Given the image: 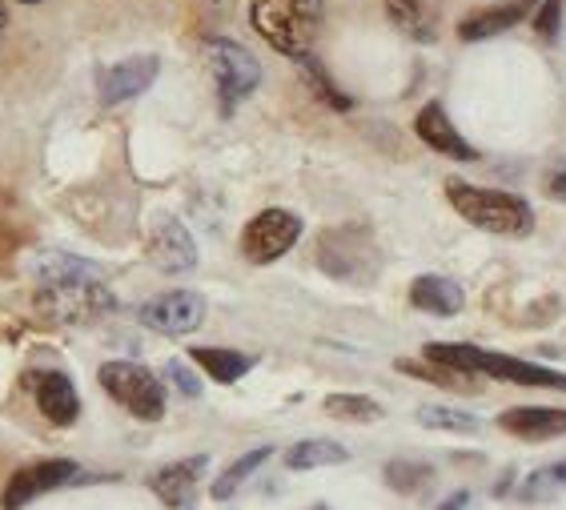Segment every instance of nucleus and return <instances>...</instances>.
I'll list each match as a JSON object with an SVG mask.
<instances>
[{
	"instance_id": "nucleus-1",
	"label": "nucleus",
	"mask_w": 566,
	"mask_h": 510,
	"mask_svg": "<svg viewBox=\"0 0 566 510\" xmlns=\"http://www.w3.org/2000/svg\"><path fill=\"white\" fill-rule=\"evenodd\" d=\"M29 270H33L36 285H41V305L61 322L85 326V322H97L101 314L113 310L109 285L101 282V273L88 261L73 258V253L44 250L36 253Z\"/></svg>"
},
{
	"instance_id": "nucleus-2",
	"label": "nucleus",
	"mask_w": 566,
	"mask_h": 510,
	"mask_svg": "<svg viewBox=\"0 0 566 510\" xmlns=\"http://www.w3.org/2000/svg\"><path fill=\"white\" fill-rule=\"evenodd\" d=\"M426 362L458 370V374H491V378L514 382V386H543V391H566V374L546 370L538 362L511 358V354H494V350L462 346V342H430L426 346Z\"/></svg>"
},
{
	"instance_id": "nucleus-3",
	"label": "nucleus",
	"mask_w": 566,
	"mask_h": 510,
	"mask_svg": "<svg viewBox=\"0 0 566 510\" xmlns=\"http://www.w3.org/2000/svg\"><path fill=\"white\" fill-rule=\"evenodd\" d=\"M250 21L282 56L305 61L322 33L326 4L322 0H253Z\"/></svg>"
},
{
	"instance_id": "nucleus-4",
	"label": "nucleus",
	"mask_w": 566,
	"mask_h": 510,
	"mask_svg": "<svg viewBox=\"0 0 566 510\" xmlns=\"http://www.w3.org/2000/svg\"><path fill=\"white\" fill-rule=\"evenodd\" d=\"M450 206L470 221V226L486 229V233H502V238H526L534 229V209L523 197L502 194V189H482L470 181H447Z\"/></svg>"
},
{
	"instance_id": "nucleus-5",
	"label": "nucleus",
	"mask_w": 566,
	"mask_h": 510,
	"mask_svg": "<svg viewBox=\"0 0 566 510\" xmlns=\"http://www.w3.org/2000/svg\"><path fill=\"white\" fill-rule=\"evenodd\" d=\"M317 266H322L329 278H338V282L370 285L381 270V258L366 229L342 226V229H326V233H322V241H317Z\"/></svg>"
},
{
	"instance_id": "nucleus-6",
	"label": "nucleus",
	"mask_w": 566,
	"mask_h": 510,
	"mask_svg": "<svg viewBox=\"0 0 566 510\" xmlns=\"http://www.w3.org/2000/svg\"><path fill=\"white\" fill-rule=\"evenodd\" d=\"M101 386L113 402H120L133 418L142 423H157L165 414V386L153 370L137 366V362H105L101 366Z\"/></svg>"
},
{
	"instance_id": "nucleus-7",
	"label": "nucleus",
	"mask_w": 566,
	"mask_h": 510,
	"mask_svg": "<svg viewBox=\"0 0 566 510\" xmlns=\"http://www.w3.org/2000/svg\"><path fill=\"white\" fill-rule=\"evenodd\" d=\"M209 65H213V81H218V93H221V110L233 113L238 101H245L253 89L262 85V65H258V56L250 49H241L238 41H209Z\"/></svg>"
},
{
	"instance_id": "nucleus-8",
	"label": "nucleus",
	"mask_w": 566,
	"mask_h": 510,
	"mask_svg": "<svg viewBox=\"0 0 566 510\" xmlns=\"http://www.w3.org/2000/svg\"><path fill=\"white\" fill-rule=\"evenodd\" d=\"M297 238H302V218L297 214H290V209H265L241 233V253L253 266H270V261L294 250Z\"/></svg>"
},
{
	"instance_id": "nucleus-9",
	"label": "nucleus",
	"mask_w": 566,
	"mask_h": 510,
	"mask_svg": "<svg viewBox=\"0 0 566 510\" xmlns=\"http://www.w3.org/2000/svg\"><path fill=\"white\" fill-rule=\"evenodd\" d=\"M137 318H142V326L157 330V334H169V337L193 334V330L206 322V298L193 290L161 293V298L145 302Z\"/></svg>"
},
{
	"instance_id": "nucleus-10",
	"label": "nucleus",
	"mask_w": 566,
	"mask_h": 510,
	"mask_svg": "<svg viewBox=\"0 0 566 510\" xmlns=\"http://www.w3.org/2000/svg\"><path fill=\"white\" fill-rule=\"evenodd\" d=\"M69 478H76V462L69 458H44V462H29L17 475L4 482V495H0V507L4 510H21L33 499L49 495V490L65 487Z\"/></svg>"
},
{
	"instance_id": "nucleus-11",
	"label": "nucleus",
	"mask_w": 566,
	"mask_h": 510,
	"mask_svg": "<svg viewBox=\"0 0 566 510\" xmlns=\"http://www.w3.org/2000/svg\"><path fill=\"white\" fill-rule=\"evenodd\" d=\"M157 56H125L113 69L101 73V101L105 105H120V101L142 97L145 89L157 81Z\"/></svg>"
},
{
	"instance_id": "nucleus-12",
	"label": "nucleus",
	"mask_w": 566,
	"mask_h": 510,
	"mask_svg": "<svg viewBox=\"0 0 566 510\" xmlns=\"http://www.w3.org/2000/svg\"><path fill=\"white\" fill-rule=\"evenodd\" d=\"M149 258L157 270L165 273H186L197 266V246L189 238V229L174 218H161L153 226V238H149Z\"/></svg>"
},
{
	"instance_id": "nucleus-13",
	"label": "nucleus",
	"mask_w": 566,
	"mask_h": 510,
	"mask_svg": "<svg viewBox=\"0 0 566 510\" xmlns=\"http://www.w3.org/2000/svg\"><path fill=\"white\" fill-rule=\"evenodd\" d=\"M415 133L434 153H442V157H454V162H474V157H479V153H474V145H470L467 137L454 129V125H450L447 110H442L438 101H430V105H426V110L415 117Z\"/></svg>"
},
{
	"instance_id": "nucleus-14",
	"label": "nucleus",
	"mask_w": 566,
	"mask_h": 510,
	"mask_svg": "<svg viewBox=\"0 0 566 510\" xmlns=\"http://www.w3.org/2000/svg\"><path fill=\"white\" fill-rule=\"evenodd\" d=\"M499 426L506 435L526 438V443H546V438L566 435V410L555 406H514L499 414Z\"/></svg>"
},
{
	"instance_id": "nucleus-15",
	"label": "nucleus",
	"mask_w": 566,
	"mask_h": 510,
	"mask_svg": "<svg viewBox=\"0 0 566 510\" xmlns=\"http://www.w3.org/2000/svg\"><path fill=\"white\" fill-rule=\"evenodd\" d=\"M33 382V398L41 406V414L49 423L56 426H69L76 423V414H81V398H76L73 382L65 374H56V370H41V374H29Z\"/></svg>"
},
{
	"instance_id": "nucleus-16",
	"label": "nucleus",
	"mask_w": 566,
	"mask_h": 510,
	"mask_svg": "<svg viewBox=\"0 0 566 510\" xmlns=\"http://www.w3.org/2000/svg\"><path fill=\"white\" fill-rule=\"evenodd\" d=\"M390 21L402 29L410 41L434 44L442 29V0H386Z\"/></svg>"
},
{
	"instance_id": "nucleus-17",
	"label": "nucleus",
	"mask_w": 566,
	"mask_h": 510,
	"mask_svg": "<svg viewBox=\"0 0 566 510\" xmlns=\"http://www.w3.org/2000/svg\"><path fill=\"white\" fill-rule=\"evenodd\" d=\"M531 9H534V0H506V4H494V9H479L474 17H467V21L458 24V37H462V41H470V44L491 41V37L514 29V24L523 21Z\"/></svg>"
},
{
	"instance_id": "nucleus-18",
	"label": "nucleus",
	"mask_w": 566,
	"mask_h": 510,
	"mask_svg": "<svg viewBox=\"0 0 566 510\" xmlns=\"http://www.w3.org/2000/svg\"><path fill=\"white\" fill-rule=\"evenodd\" d=\"M410 305H415V310H426V314L454 318L458 310L467 305V293H462L458 282H450V278L426 273V278H415V285H410Z\"/></svg>"
},
{
	"instance_id": "nucleus-19",
	"label": "nucleus",
	"mask_w": 566,
	"mask_h": 510,
	"mask_svg": "<svg viewBox=\"0 0 566 510\" xmlns=\"http://www.w3.org/2000/svg\"><path fill=\"white\" fill-rule=\"evenodd\" d=\"M206 470V458H189V462H169L161 467L157 475L149 478L153 495L165 502V507H186L189 495H193V482L197 475Z\"/></svg>"
},
{
	"instance_id": "nucleus-20",
	"label": "nucleus",
	"mask_w": 566,
	"mask_h": 510,
	"mask_svg": "<svg viewBox=\"0 0 566 510\" xmlns=\"http://www.w3.org/2000/svg\"><path fill=\"white\" fill-rule=\"evenodd\" d=\"M189 358L206 370L213 382H238L253 370L250 354H238V350H221V346H197L189 350Z\"/></svg>"
},
{
	"instance_id": "nucleus-21",
	"label": "nucleus",
	"mask_w": 566,
	"mask_h": 510,
	"mask_svg": "<svg viewBox=\"0 0 566 510\" xmlns=\"http://www.w3.org/2000/svg\"><path fill=\"white\" fill-rule=\"evenodd\" d=\"M349 458V450L342 443H329V438H305L297 443L290 455H285V467L290 470H317V467H342Z\"/></svg>"
},
{
	"instance_id": "nucleus-22",
	"label": "nucleus",
	"mask_w": 566,
	"mask_h": 510,
	"mask_svg": "<svg viewBox=\"0 0 566 510\" xmlns=\"http://www.w3.org/2000/svg\"><path fill=\"white\" fill-rule=\"evenodd\" d=\"M566 495V462H555V467H538L523 478L518 487V499L523 502H551Z\"/></svg>"
},
{
	"instance_id": "nucleus-23",
	"label": "nucleus",
	"mask_w": 566,
	"mask_h": 510,
	"mask_svg": "<svg viewBox=\"0 0 566 510\" xmlns=\"http://www.w3.org/2000/svg\"><path fill=\"white\" fill-rule=\"evenodd\" d=\"M270 455H273V446H258V450H250V455H241L238 462H233V467H229L226 475L213 482V499H218V502L233 499L241 482H245V478H250L258 467H265V462H270Z\"/></svg>"
},
{
	"instance_id": "nucleus-24",
	"label": "nucleus",
	"mask_w": 566,
	"mask_h": 510,
	"mask_svg": "<svg viewBox=\"0 0 566 510\" xmlns=\"http://www.w3.org/2000/svg\"><path fill=\"white\" fill-rule=\"evenodd\" d=\"M418 423L430 430H450V435H479L482 423L470 410H454V406H418Z\"/></svg>"
},
{
	"instance_id": "nucleus-25",
	"label": "nucleus",
	"mask_w": 566,
	"mask_h": 510,
	"mask_svg": "<svg viewBox=\"0 0 566 510\" xmlns=\"http://www.w3.org/2000/svg\"><path fill=\"white\" fill-rule=\"evenodd\" d=\"M329 418H342V423H378L381 406L366 394H329L326 398Z\"/></svg>"
},
{
	"instance_id": "nucleus-26",
	"label": "nucleus",
	"mask_w": 566,
	"mask_h": 510,
	"mask_svg": "<svg viewBox=\"0 0 566 510\" xmlns=\"http://www.w3.org/2000/svg\"><path fill=\"white\" fill-rule=\"evenodd\" d=\"M430 478H434V467H426V462H406V458H398V462L386 467V482H390L398 495H418L422 487H430Z\"/></svg>"
},
{
	"instance_id": "nucleus-27",
	"label": "nucleus",
	"mask_w": 566,
	"mask_h": 510,
	"mask_svg": "<svg viewBox=\"0 0 566 510\" xmlns=\"http://www.w3.org/2000/svg\"><path fill=\"white\" fill-rule=\"evenodd\" d=\"M563 9H566V0H543V4H538L534 29H538L543 41H555L558 37V29H563Z\"/></svg>"
},
{
	"instance_id": "nucleus-28",
	"label": "nucleus",
	"mask_w": 566,
	"mask_h": 510,
	"mask_svg": "<svg viewBox=\"0 0 566 510\" xmlns=\"http://www.w3.org/2000/svg\"><path fill=\"white\" fill-rule=\"evenodd\" d=\"M165 378L174 382V386L186 394V398H197V394H201V378H197L186 362H169V366H165Z\"/></svg>"
},
{
	"instance_id": "nucleus-29",
	"label": "nucleus",
	"mask_w": 566,
	"mask_h": 510,
	"mask_svg": "<svg viewBox=\"0 0 566 510\" xmlns=\"http://www.w3.org/2000/svg\"><path fill=\"white\" fill-rule=\"evenodd\" d=\"M546 194H551V197H563V201H566V169H563V174H551V177H546Z\"/></svg>"
},
{
	"instance_id": "nucleus-30",
	"label": "nucleus",
	"mask_w": 566,
	"mask_h": 510,
	"mask_svg": "<svg viewBox=\"0 0 566 510\" xmlns=\"http://www.w3.org/2000/svg\"><path fill=\"white\" fill-rule=\"evenodd\" d=\"M467 507H470V490H458V495H450L438 510H467Z\"/></svg>"
},
{
	"instance_id": "nucleus-31",
	"label": "nucleus",
	"mask_w": 566,
	"mask_h": 510,
	"mask_svg": "<svg viewBox=\"0 0 566 510\" xmlns=\"http://www.w3.org/2000/svg\"><path fill=\"white\" fill-rule=\"evenodd\" d=\"M21 4H36V0H21Z\"/></svg>"
},
{
	"instance_id": "nucleus-32",
	"label": "nucleus",
	"mask_w": 566,
	"mask_h": 510,
	"mask_svg": "<svg viewBox=\"0 0 566 510\" xmlns=\"http://www.w3.org/2000/svg\"><path fill=\"white\" fill-rule=\"evenodd\" d=\"M0 24H4V9H0Z\"/></svg>"
}]
</instances>
